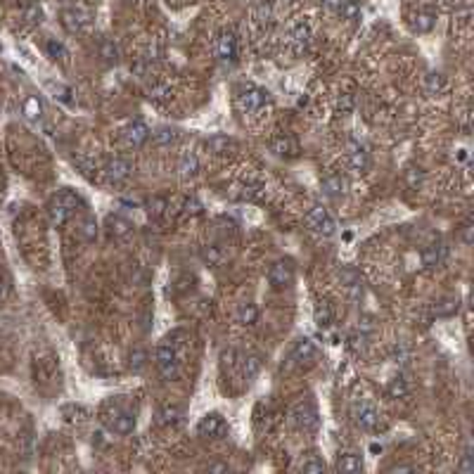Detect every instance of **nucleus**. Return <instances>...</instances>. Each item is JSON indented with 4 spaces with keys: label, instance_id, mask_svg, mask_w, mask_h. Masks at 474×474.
Listing matches in <instances>:
<instances>
[{
    "label": "nucleus",
    "instance_id": "obj_1",
    "mask_svg": "<svg viewBox=\"0 0 474 474\" xmlns=\"http://www.w3.org/2000/svg\"><path fill=\"white\" fill-rule=\"evenodd\" d=\"M14 235H17L19 247L24 249L26 259L31 263H39L45 252V233H43V226L39 223V218L31 214V211L22 214L17 218V223H14Z\"/></svg>",
    "mask_w": 474,
    "mask_h": 474
},
{
    "label": "nucleus",
    "instance_id": "obj_2",
    "mask_svg": "<svg viewBox=\"0 0 474 474\" xmlns=\"http://www.w3.org/2000/svg\"><path fill=\"white\" fill-rule=\"evenodd\" d=\"M78 206H81V197L74 193V190H69V188L57 190L45 204L47 221H50L52 228H65L67 223L76 216Z\"/></svg>",
    "mask_w": 474,
    "mask_h": 474
},
{
    "label": "nucleus",
    "instance_id": "obj_3",
    "mask_svg": "<svg viewBox=\"0 0 474 474\" xmlns=\"http://www.w3.org/2000/svg\"><path fill=\"white\" fill-rule=\"evenodd\" d=\"M100 418H103L105 427L114 431V434H131L136 429V415L121 406H114V403H109Z\"/></svg>",
    "mask_w": 474,
    "mask_h": 474
},
{
    "label": "nucleus",
    "instance_id": "obj_4",
    "mask_svg": "<svg viewBox=\"0 0 474 474\" xmlns=\"http://www.w3.org/2000/svg\"><path fill=\"white\" fill-rule=\"evenodd\" d=\"M154 363H157L159 375H162L166 382L178 380L180 363H178V354H175V349H173L171 344H162V346H159L157 354H154Z\"/></svg>",
    "mask_w": 474,
    "mask_h": 474
},
{
    "label": "nucleus",
    "instance_id": "obj_5",
    "mask_svg": "<svg viewBox=\"0 0 474 474\" xmlns=\"http://www.w3.org/2000/svg\"><path fill=\"white\" fill-rule=\"evenodd\" d=\"M316 358H318V349H316V344H313L311 339H299V342H297V344L290 349V354H287V358H285V367H287V370H292V367L311 365Z\"/></svg>",
    "mask_w": 474,
    "mask_h": 474
},
{
    "label": "nucleus",
    "instance_id": "obj_6",
    "mask_svg": "<svg viewBox=\"0 0 474 474\" xmlns=\"http://www.w3.org/2000/svg\"><path fill=\"white\" fill-rule=\"evenodd\" d=\"M34 380L41 389L57 382V358L52 354H39L34 358Z\"/></svg>",
    "mask_w": 474,
    "mask_h": 474
},
{
    "label": "nucleus",
    "instance_id": "obj_7",
    "mask_svg": "<svg viewBox=\"0 0 474 474\" xmlns=\"http://www.w3.org/2000/svg\"><path fill=\"white\" fill-rule=\"evenodd\" d=\"M60 22L62 26L69 31V34H83L90 24V12L78 5H72V8H62L60 12Z\"/></svg>",
    "mask_w": 474,
    "mask_h": 474
},
{
    "label": "nucleus",
    "instance_id": "obj_8",
    "mask_svg": "<svg viewBox=\"0 0 474 474\" xmlns=\"http://www.w3.org/2000/svg\"><path fill=\"white\" fill-rule=\"evenodd\" d=\"M306 226L311 228L313 233H318V235H323V237H330V235H334V218L327 214V209L325 206H313L311 211L306 214Z\"/></svg>",
    "mask_w": 474,
    "mask_h": 474
},
{
    "label": "nucleus",
    "instance_id": "obj_9",
    "mask_svg": "<svg viewBox=\"0 0 474 474\" xmlns=\"http://www.w3.org/2000/svg\"><path fill=\"white\" fill-rule=\"evenodd\" d=\"M292 422H294L297 429L301 431H316L318 429V410L313 403L303 401V403H297L294 410H292Z\"/></svg>",
    "mask_w": 474,
    "mask_h": 474
},
{
    "label": "nucleus",
    "instance_id": "obj_10",
    "mask_svg": "<svg viewBox=\"0 0 474 474\" xmlns=\"http://www.w3.org/2000/svg\"><path fill=\"white\" fill-rule=\"evenodd\" d=\"M268 103H270V95L259 86H244L237 95V105L242 107V111H259Z\"/></svg>",
    "mask_w": 474,
    "mask_h": 474
},
{
    "label": "nucleus",
    "instance_id": "obj_11",
    "mask_svg": "<svg viewBox=\"0 0 474 474\" xmlns=\"http://www.w3.org/2000/svg\"><path fill=\"white\" fill-rule=\"evenodd\" d=\"M197 434L204 436V439H223V436L228 434V424L218 413H209L200 420V424H197Z\"/></svg>",
    "mask_w": 474,
    "mask_h": 474
},
{
    "label": "nucleus",
    "instance_id": "obj_12",
    "mask_svg": "<svg viewBox=\"0 0 474 474\" xmlns=\"http://www.w3.org/2000/svg\"><path fill=\"white\" fill-rule=\"evenodd\" d=\"M292 280H294V266H292V261H278V263L270 266L268 282L273 290H285V287L292 285Z\"/></svg>",
    "mask_w": 474,
    "mask_h": 474
},
{
    "label": "nucleus",
    "instance_id": "obj_13",
    "mask_svg": "<svg viewBox=\"0 0 474 474\" xmlns=\"http://www.w3.org/2000/svg\"><path fill=\"white\" fill-rule=\"evenodd\" d=\"M131 171H133L131 164L126 162V159H121V157L109 159V162L103 166V175L107 178V183H111V185H119V183H124V180H129Z\"/></svg>",
    "mask_w": 474,
    "mask_h": 474
},
{
    "label": "nucleus",
    "instance_id": "obj_14",
    "mask_svg": "<svg viewBox=\"0 0 474 474\" xmlns=\"http://www.w3.org/2000/svg\"><path fill=\"white\" fill-rule=\"evenodd\" d=\"M339 282H342L349 299H354V301L360 299V294H363V282H360L358 270L351 268V266H344V268L339 270Z\"/></svg>",
    "mask_w": 474,
    "mask_h": 474
},
{
    "label": "nucleus",
    "instance_id": "obj_15",
    "mask_svg": "<svg viewBox=\"0 0 474 474\" xmlns=\"http://www.w3.org/2000/svg\"><path fill=\"white\" fill-rule=\"evenodd\" d=\"M107 233L114 242H129L133 237V226L121 216H107Z\"/></svg>",
    "mask_w": 474,
    "mask_h": 474
},
{
    "label": "nucleus",
    "instance_id": "obj_16",
    "mask_svg": "<svg viewBox=\"0 0 474 474\" xmlns=\"http://www.w3.org/2000/svg\"><path fill=\"white\" fill-rule=\"evenodd\" d=\"M290 45L294 50V55H303L311 47V29H308V24H297L290 31Z\"/></svg>",
    "mask_w": 474,
    "mask_h": 474
},
{
    "label": "nucleus",
    "instance_id": "obj_17",
    "mask_svg": "<svg viewBox=\"0 0 474 474\" xmlns=\"http://www.w3.org/2000/svg\"><path fill=\"white\" fill-rule=\"evenodd\" d=\"M356 424H358L360 429L365 431H375L377 424H380V415H377V410L372 406H367V403H360V406H356Z\"/></svg>",
    "mask_w": 474,
    "mask_h": 474
},
{
    "label": "nucleus",
    "instance_id": "obj_18",
    "mask_svg": "<svg viewBox=\"0 0 474 474\" xmlns=\"http://www.w3.org/2000/svg\"><path fill=\"white\" fill-rule=\"evenodd\" d=\"M218 57H221V62H235L237 57V39L233 31H223L221 36H218Z\"/></svg>",
    "mask_w": 474,
    "mask_h": 474
},
{
    "label": "nucleus",
    "instance_id": "obj_19",
    "mask_svg": "<svg viewBox=\"0 0 474 474\" xmlns=\"http://www.w3.org/2000/svg\"><path fill=\"white\" fill-rule=\"evenodd\" d=\"M124 138L131 147H140V145H145L147 138H150V129H147V124H142V121H131L124 129Z\"/></svg>",
    "mask_w": 474,
    "mask_h": 474
},
{
    "label": "nucleus",
    "instance_id": "obj_20",
    "mask_svg": "<svg viewBox=\"0 0 474 474\" xmlns=\"http://www.w3.org/2000/svg\"><path fill=\"white\" fill-rule=\"evenodd\" d=\"M325 5H327L334 14H339V17H344V19H358L360 17V10L354 0H325Z\"/></svg>",
    "mask_w": 474,
    "mask_h": 474
},
{
    "label": "nucleus",
    "instance_id": "obj_21",
    "mask_svg": "<svg viewBox=\"0 0 474 474\" xmlns=\"http://www.w3.org/2000/svg\"><path fill=\"white\" fill-rule=\"evenodd\" d=\"M349 164L354 171H360L365 173L367 169H370V157H367L365 147L358 145V142H351L349 145Z\"/></svg>",
    "mask_w": 474,
    "mask_h": 474
},
{
    "label": "nucleus",
    "instance_id": "obj_22",
    "mask_svg": "<svg viewBox=\"0 0 474 474\" xmlns=\"http://www.w3.org/2000/svg\"><path fill=\"white\" fill-rule=\"evenodd\" d=\"M178 171H180V178H185V180L195 178V175L200 173V159H197L195 152H183V157H180V162H178Z\"/></svg>",
    "mask_w": 474,
    "mask_h": 474
},
{
    "label": "nucleus",
    "instance_id": "obj_23",
    "mask_svg": "<svg viewBox=\"0 0 474 474\" xmlns=\"http://www.w3.org/2000/svg\"><path fill=\"white\" fill-rule=\"evenodd\" d=\"M444 261V244L431 242L422 249V266L424 268H436Z\"/></svg>",
    "mask_w": 474,
    "mask_h": 474
},
{
    "label": "nucleus",
    "instance_id": "obj_24",
    "mask_svg": "<svg viewBox=\"0 0 474 474\" xmlns=\"http://www.w3.org/2000/svg\"><path fill=\"white\" fill-rule=\"evenodd\" d=\"M270 150L278 154V157H297V154H299V145H297L292 138L282 136V138H275V140L270 142Z\"/></svg>",
    "mask_w": 474,
    "mask_h": 474
},
{
    "label": "nucleus",
    "instance_id": "obj_25",
    "mask_svg": "<svg viewBox=\"0 0 474 474\" xmlns=\"http://www.w3.org/2000/svg\"><path fill=\"white\" fill-rule=\"evenodd\" d=\"M339 472H360L363 470V457L358 453H339L337 457Z\"/></svg>",
    "mask_w": 474,
    "mask_h": 474
},
{
    "label": "nucleus",
    "instance_id": "obj_26",
    "mask_svg": "<svg viewBox=\"0 0 474 474\" xmlns=\"http://www.w3.org/2000/svg\"><path fill=\"white\" fill-rule=\"evenodd\" d=\"M436 17L431 10H422V12H418L413 17V22H410V29L418 31V34H427V31H431V26H434Z\"/></svg>",
    "mask_w": 474,
    "mask_h": 474
},
{
    "label": "nucleus",
    "instance_id": "obj_27",
    "mask_svg": "<svg viewBox=\"0 0 474 474\" xmlns=\"http://www.w3.org/2000/svg\"><path fill=\"white\" fill-rule=\"evenodd\" d=\"M78 237L88 244H93L95 239H98V221H95L93 216L81 218V223H78Z\"/></svg>",
    "mask_w": 474,
    "mask_h": 474
},
{
    "label": "nucleus",
    "instance_id": "obj_28",
    "mask_svg": "<svg viewBox=\"0 0 474 474\" xmlns=\"http://www.w3.org/2000/svg\"><path fill=\"white\" fill-rule=\"evenodd\" d=\"M180 420H183V410L175 408V406H164L157 413V422L164 424V427H173V424L180 422Z\"/></svg>",
    "mask_w": 474,
    "mask_h": 474
},
{
    "label": "nucleus",
    "instance_id": "obj_29",
    "mask_svg": "<svg viewBox=\"0 0 474 474\" xmlns=\"http://www.w3.org/2000/svg\"><path fill=\"white\" fill-rule=\"evenodd\" d=\"M235 145V140L233 138H228V136H214V138H209L206 140V152H211V154H226L230 147Z\"/></svg>",
    "mask_w": 474,
    "mask_h": 474
},
{
    "label": "nucleus",
    "instance_id": "obj_30",
    "mask_svg": "<svg viewBox=\"0 0 474 474\" xmlns=\"http://www.w3.org/2000/svg\"><path fill=\"white\" fill-rule=\"evenodd\" d=\"M237 323L242 325H257L259 323V308L257 303H242L237 308Z\"/></svg>",
    "mask_w": 474,
    "mask_h": 474
},
{
    "label": "nucleus",
    "instance_id": "obj_31",
    "mask_svg": "<svg viewBox=\"0 0 474 474\" xmlns=\"http://www.w3.org/2000/svg\"><path fill=\"white\" fill-rule=\"evenodd\" d=\"M434 313L439 318L455 316V313H457V299H455V297H444V299H439L434 303Z\"/></svg>",
    "mask_w": 474,
    "mask_h": 474
},
{
    "label": "nucleus",
    "instance_id": "obj_32",
    "mask_svg": "<svg viewBox=\"0 0 474 474\" xmlns=\"http://www.w3.org/2000/svg\"><path fill=\"white\" fill-rule=\"evenodd\" d=\"M175 140H178V133H175L173 129H166V126L152 133V142L157 147H169V145H173Z\"/></svg>",
    "mask_w": 474,
    "mask_h": 474
},
{
    "label": "nucleus",
    "instance_id": "obj_33",
    "mask_svg": "<svg viewBox=\"0 0 474 474\" xmlns=\"http://www.w3.org/2000/svg\"><path fill=\"white\" fill-rule=\"evenodd\" d=\"M323 193L327 197H339L344 193V180L342 175H327V178H323Z\"/></svg>",
    "mask_w": 474,
    "mask_h": 474
},
{
    "label": "nucleus",
    "instance_id": "obj_34",
    "mask_svg": "<svg viewBox=\"0 0 474 474\" xmlns=\"http://www.w3.org/2000/svg\"><path fill=\"white\" fill-rule=\"evenodd\" d=\"M261 370V358L259 356H244L242 358V377L244 380H254Z\"/></svg>",
    "mask_w": 474,
    "mask_h": 474
},
{
    "label": "nucleus",
    "instance_id": "obj_35",
    "mask_svg": "<svg viewBox=\"0 0 474 474\" xmlns=\"http://www.w3.org/2000/svg\"><path fill=\"white\" fill-rule=\"evenodd\" d=\"M332 321H334L332 306H330V303H325V301H321L316 306V323L321 325V327H330V325H332Z\"/></svg>",
    "mask_w": 474,
    "mask_h": 474
},
{
    "label": "nucleus",
    "instance_id": "obj_36",
    "mask_svg": "<svg viewBox=\"0 0 474 474\" xmlns=\"http://www.w3.org/2000/svg\"><path fill=\"white\" fill-rule=\"evenodd\" d=\"M424 88H427L429 95H439L446 90V78L441 76V74H429L427 78H424Z\"/></svg>",
    "mask_w": 474,
    "mask_h": 474
},
{
    "label": "nucleus",
    "instance_id": "obj_37",
    "mask_svg": "<svg viewBox=\"0 0 474 474\" xmlns=\"http://www.w3.org/2000/svg\"><path fill=\"white\" fill-rule=\"evenodd\" d=\"M202 259H204V263L209 266H218L223 261V252L218 244H206V247H202Z\"/></svg>",
    "mask_w": 474,
    "mask_h": 474
},
{
    "label": "nucleus",
    "instance_id": "obj_38",
    "mask_svg": "<svg viewBox=\"0 0 474 474\" xmlns=\"http://www.w3.org/2000/svg\"><path fill=\"white\" fill-rule=\"evenodd\" d=\"M389 396L391 398H403V396H408V385H406V380L403 377H394L391 382H389Z\"/></svg>",
    "mask_w": 474,
    "mask_h": 474
},
{
    "label": "nucleus",
    "instance_id": "obj_39",
    "mask_svg": "<svg viewBox=\"0 0 474 474\" xmlns=\"http://www.w3.org/2000/svg\"><path fill=\"white\" fill-rule=\"evenodd\" d=\"M129 365H131L133 372H140L142 367L147 365V354H145L142 349H136V351L131 354V363H129Z\"/></svg>",
    "mask_w": 474,
    "mask_h": 474
},
{
    "label": "nucleus",
    "instance_id": "obj_40",
    "mask_svg": "<svg viewBox=\"0 0 474 474\" xmlns=\"http://www.w3.org/2000/svg\"><path fill=\"white\" fill-rule=\"evenodd\" d=\"M24 114L29 116V119H41V103H39V98H29L24 103Z\"/></svg>",
    "mask_w": 474,
    "mask_h": 474
},
{
    "label": "nucleus",
    "instance_id": "obj_41",
    "mask_svg": "<svg viewBox=\"0 0 474 474\" xmlns=\"http://www.w3.org/2000/svg\"><path fill=\"white\" fill-rule=\"evenodd\" d=\"M147 206H150L147 211H150L152 216H164V214H166V209H169V202L162 200V197H154V200H150V204H147Z\"/></svg>",
    "mask_w": 474,
    "mask_h": 474
},
{
    "label": "nucleus",
    "instance_id": "obj_42",
    "mask_svg": "<svg viewBox=\"0 0 474 474\" xmlns=\"http://www.w3.org/2000/svg\"><path fill=\"white\" fill-rule=\"evenodd\" d=\"M301 470L303 472H323L325 470V462L318 455H311L308 460L301 462Z\"/></svg>",
    "mask_w": 474,
    "mask_h": 474
},
{
    "label": "nucleus",
    "instance_id": "obj_43",
    "mask_svg": "<svg viewBox=\"0 0 474 474\" xmlns=\"http://www.w3.org/2000/svg\"><path fill=\"white\" fill-rule=\"evenodd\" d=\"M47 52H50L52 60H65V57H67V50L62 47V43H57L55 39L47 41Z\"/></svg>",
    "mask_w": 474,
    "mask_h": 474
},
{
    "label": "nucleus",
    "instance_id": "obj_44",
    "mask_svg": "<svg viewBox=\"0 0 474 474\" xmlns=\"http://www.w3.org/2000/svg\"><path fill=\"white\" fill-rule=\"evenodd\" d=\"M406 178H408V185H410V188H418V185H422L424 173H422V169H410V171L406 173Z\"/></svg>",
    "mask_w": 474,
    "mask_h": 474
},
{
    "label": "nucleus",
    "instance_id": "obj_45",
    "mask_svg": "<svg viewBox=\"0 0 474 474\" xmlns=\"http://www.w3.org/2000/svg\"><path fill=\"white\" fill-rule=\"evenodd\" d=\"M100 55H103L107 62H116V47H114V43H109V41H105V43L100 45Z\"/></svg>",
    "mask_w": 474,
    "mask_h": 474
},
{
    "label": "nucleus",
    "instance_id": "obj_46",
    "mask_svg": "<svg viewBox=\"0 0 474 474\" xmlns=\"http://www.w3.org/2000/svg\"><path fill=\"white\" fill-rule=\"evenodd\" d=\"M261 195V185H244L242 193H239V200H254V197Z\"/></svg>",
    "mask_w": 474,
    "mask_h": 474
},
{
    "label": "nucleus",
    "instance_id": "obj_47",
    "mask_svg": "<svg viewBox=\"0 0 474 474\" xmlns=\"http://www.w3.org/2000/svg\"><path fill=\"white\" fill-rule=\"evenodd\" d=\"M183 211H185V214H202V204H200V202H197V200H185L183 202Z\"/></svg>",
    "mask_w": 474,
    "mask_h": 474
},
{
    "label": "nucleus",
    "instance_id": "obj_48",
    "mask_svg": "<svg viewBox=\"0 0 474 474\" xmlns=\"http://www.w3.org/2000/svg\"><path fill=\"white\" fill-rule=\"evenodd\" d=\"M460 472H474V455H472V451H467L465 457H462Z\"/></svg>",
    "mask_w": 474,
    "mask_h": 474
},
{
    "label": "nucleus",
    "instance_id": "obj_49",
    "mask_svg": "<svg viewBox=\"0 0 474 474\" xmlns=\"http://www.w3.org/2000/svg\"><path fill=\"white\" fill-rule=\"evenodd\" d=\"M10 294V280L5 275H0V301H5Z\"/></svg>",
    "mask_w": 474,
    "mask_h": 474
},
{
    "label": "nucleus",
    "instance_id": "obj_50",
    "mask_svg": "<svg viewBox=\"0 0 474 474\" xmlns=\"http://www.w3.org/2000/svg\"><path fill=\"white\" fill-rule=\"evenodd\" d=\"M472 230H474V228H472V223H465V226H462V242H465V244H472Z\"/></svg>",
    "mask_w": 474,
    "mask_h": 474
},
{
    "label": "nucleus",
    "instance_id": "obj_51",
    "mask_svg": "<svg viewBox=\"0 0 474 474\" xmlns=\"http://www.w3.org/2000/svg\"><path fill=\"white\" fill-rule=\"evenodd\" d=\"M206 472H230V467L226 462H211V465H206Z\"/></svg>",
    "mask_w": 474,
    "mask_h": 474
},
{
    "label": "nucleus",
    "instance_id": "obj_52",
    "mask_svg": "<svg viewBox=\"0 0 474 474\" xmlns=\"http://www.w3.org/2000/svg\"><path fill=\"white\" fill-rule=\"evenodd\" d=\"M415 467H410V465H396V467H391V472H413Z\"/></svg>",
    "mask_w": 474,
    "mask_h": 474
},
{
    "label": "nucleus",
    "instance_id": "obj_53",
    "mask_svg": "<svg viewBox=\"0 0 474 474\" xmlns=\"http://www.w3.org/2000/svg\"><path fill=\"white\" fill-rule=\"evenodd\" d=\"M441 3H444V5H453L455 0H441Z\"/></svg>",
    "mask_w": 474,
    "mask_h": 474
}]
</instances>
